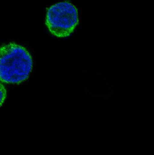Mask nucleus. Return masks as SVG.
I'll return each mask as SVG.
<instances>
[{"instance_id":"f257e3e1","label":"nucleus","mask_w":154,"mask_h":155,"mask_svg":"<svg viewBox=\"0 0 154 155\" xmlns=\"http://www.w3.org/2000/svg\"><path fill=\"white\" fill-rule=\"evenodd\" d=\"M33 68L30 53L14 42L0 47V82L20 84L29 78Z\"/></svg>"},{"instance_id":"f03ea898","label":"nucleus","mask_w":154,"mask_h":155,"mask_svg":"<svg viewBox=\"0 0 154 155\" xmlns=\"http://www.w3.org/2000/svg\"><path fill=\"white\" fill-rule=\"evenodd\" d=\"M79 23L77 9L69 1L59 2L47 8L45 25L50 33L55 37H69Z\"/></svg>"},{"instance_id":"7ed1b4c3","label":"nucleus","mask_w":154,"mask_h":155,"mask_svg":"<svg viewBox=\"0 0 154 155\" xmlns=\"http://www.w3.org/2000/svg\"><path fill=\"white\" fill-rule=\"evenodd\" d=\"M7 97V91L4 85L0 82V107L4 103Z\"/></svg>"}]
</instances>
